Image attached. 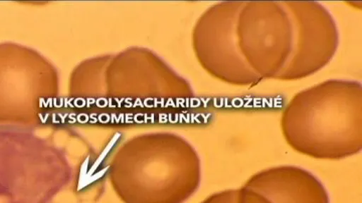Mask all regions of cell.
Returning a JSON list of instances; mask_svg holds the SVG:
<instances>
[{"instance_id": "6da1fadb", "label": "cell", "mask_w": 362, "mask_h": 203, "mask_svg": "<svg viewBox=\"0 0 362 203\" xmlns=\"http://www.w3.org/2000/svg\"><path fill=\"white\" fill-rule=\"evenodd\" d=\"M235 39L243 61L260 80H290L326 66L338 47L339 32L318 2L240 1Z\"/></svg>"}, {"instance_id": "7a4b0ae2", "label": "cell", "mask_w": 362, "mask_h": 203, "mask_svg": "<svg viewBox=\"0 0 362 203\" xmlns=\"http://www.w3.org/2000/svg\"><path fill=\"white\" fill-rule=\"evenodd\" d=\"M281 126L287 143L316 159H339L362 148V86L328 80L297 93L286 106Z\"/></svg>"}, {"instance_id": "3957f363", "label": "cell", "mask_w": 362, "mask_h": 203, "mask_svg": "<svg viewBox=\"0 0 362 203\" xmlns=\"http://www.w3.org/2000/svg\"><path fill=\"white\" fill-rule=\"evenodd\" d=\"M131 143L115 159L107 176L124 203H184L201 183L198 156L170 138Z\"/></svg>"}, {"instance_id": "277c9868", "label": "cell", "mask_w": 362, "mask_h": 203, "mask_svg": "<svg viewBox=\"0 0 362 203\" xmlns=\"http://www.w3.org/2000/svg\"><path fill=\"white\" fill-rule=\"evenodd\" d=\"M244 185L261 195L267 203H329L321 181L299 166H280L263 170Z\"/></svg>"}, {"instance_id": "5b68a950", "label": "cell", "mask_w": 362, "mask_h": 203, "mask_svg": "<svg viewBox=\"0 0 362 203\" xmlns=\"http://www.w3.org/2000/svg\"><path fill=\"white\" fill-rule=\"evenodd\" d=\"M200 203H243L240 189H230L214 193Z\"/></svg>"}]
</instances>
